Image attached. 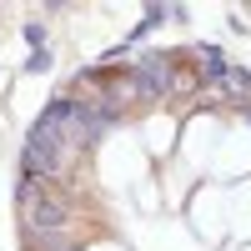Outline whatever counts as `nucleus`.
Listing matches in <instances>:
<instances>
[{
	"label": "nucleus",
	"mask_w": 251,
	"mask_h": 251,
	"mask_svg": "<svg viewBox=\"0 0 251 251\" xmlns=\"http://www.w3.org/2000/svg\"><path fill=\"white\" fill-rule=\"evenodd\" d=\"M201 60H206V71H211V80H226V71H231V66H226V55H221L216 46H201Z\"/></svg>",
	"instance_id": "nucleus-2"
},
{
	"label": "nucleus",
	"mask_w": 251,
	"mask_h": 251,
	"mask_svg": "<svg viewBox=\"0 0 251 251\" xmlns=\"http://www.w3.org/2000/svg\"><path fill=\"white\" fill-rule=\"evenodd\" d=\"M25 40H30V46L40 50V46H46V30H40V25H25Z\"/></svg>",
	"instance_id": "nucleus-3"
},
{
	"label": "nucleus",
	"mask_w": 251,
	"mask_h": 251,
	"mask_svg": "<svg viewBox=\"0 0 251 251\" xmlns=\"http://www.w3.org/2000/svg\"><path fill=\"white\" fill-rule=\"evenodd\" d=\"M20 206H25V226H30V236L35 241H55L60 236V226H66V201H55V196H46L40 191V181L35 176H20Z\"/></svg>",
	"instance_id": "nucleus-1"
}]
</instances>
